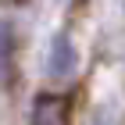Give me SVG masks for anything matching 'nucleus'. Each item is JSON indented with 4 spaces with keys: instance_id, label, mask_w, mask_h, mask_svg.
<instances>
[{
    "instance_id": "nucleus-2",
    "label": "nucleus",
    "mask_w": 125,
    "mask_h": 125,
    "mask_svg": "<svg viewBox=\"0 0 125 125\" xmlns=\"http://www.w3.org/2000/svg\"><path fill=\"white\" fill-rule=\"evenodd\" d=\"M75 61H79V54H75L72 36H68V32H54V39H50V61H47V72H50L54 79H64V75H72V72H75Z\"/></svg>"
},
{
    "instance_id": "nucleus-3",
    "label": "nucleus",
    "mask_w": 125,
    "mask_h": 125,
    "mask_svg": "<svg viewBox=\"0 0 125 125\" xmlns=\"http://www.w3.org/2000/svg\"><path fill=\"white\" fill-rule=\"evenodd\" d=\"M0 68H11V25L0 21Z\"/></svg>"
},
{
    "instance_id": "nucleus-1",
    "label": "nucleus",
    "mask_w": 125,
    "mask_h": 125,
    "mask_svg": "<svg viewBox=\"0 0 125 125\" xmlns=\"http://www.w3.org/2000/svg\"><path fill=\"white\" fill-rule=\"evenodd\" d=\"M72 122V96L39 93L32 100V125H68Z\"/></svg>"
}]
</instances>
